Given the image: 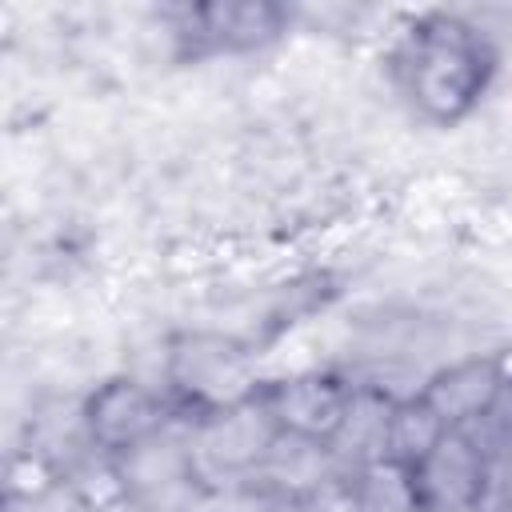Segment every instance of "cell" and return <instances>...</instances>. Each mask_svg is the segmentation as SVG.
<instances>
[{"instance_id":"cell-1","label":"cell","mask_w":512,"mask_h":512,"mask_svg":"<svg viewBox=\"0 0 512 512\" xmlns=\"http://www.w3.org/2000/svg\"><path fill=\"white\" fill-rule=\"evenodd\" d=\"M488 40L452 12L416 16L392 48V72L404 100L432 124L464 120L492 80Z\"/></svg>"},{"instance_id":"cell-2","label":"cell","mask_w":512,"mask_h":512,"mask_svg":"<svg viewBox=\"0 0 512 512\" xmlns=\"http://www.w3.org/2000/svg\"><path fill=\"white\" fill-rule=\"evenodd\" d=\"M168 388L200 420L260 396V384L252 376L248 356L232 340L208 336V332H192V336H180L172 344V352H168Z\"/></svg>"},{"instance_id":"cell-3","label":"cell","mask_w":512,"mask_h":512,"mask_svg":"<svg viewBox=\"0 0 512 512\" xmlns=\"http://www.w3.org/2000/svg\"><path fill=\"white\" fill-rule=\"evenodd\" d=\"M260 400L284 436H300V440L324 444L332 452V444L352 412L356 392L332 372H300V376L264 384Z\"/></svg>"},{"instance_id":"cell-4","label":"cell","mask_w":512,"mask_h":512,"mask_svg":"<svg viewBox=\"0 0 512 512\" xmlns=\"http://www.w3.org/2000/svg\"><path fill=\"white\" fill-rule=\"evenodd\" d=\"M84 432L96 452L104 456H132L140 444L160 436L164 424V404L136 380H104L88 400H84Z\"/></svg>"},{"instance_id":"cell-5","label":"cell","mask_w":512,"mask_h":512,"mask_svg":"<svg viewBox=\"0 0 512 512\" xmlns=\"http://www.w3.org/2000/svg\"><path fill=\"white\" fill-rule=\"evenodd\" d=\"M428 512H476L488 492V452L468 428H448L444 440L412 468Z\"/></svg>"},{"instance_id":"cell-6","label":"cell","mask_w":512,"mask_h":512,"mask_svg":"<svg viewBox=\"0 0 512 512\" xmlns=\"http://www.w3.org/2000/svg\"><path fill=\"white\" fill-rule=\"evenodd\" d=\"M420 396L440 412V420L448 428H472L504 396V376H500L496 360H460V364L436 372L420 388Z\"/></svg>"},{"instance_id":"cell-7","label":"cell","mask_w":512,"mask_h":512,"mask_svg":"<svg viewBox=\"0 0 512 512\" xmlns=\"http://www.w3.org/2000/svg\"><path fill=\"white\" fill-rule=\"evenodd\" d=\"M284 12L272 4H200L184 12V36L212 52H240L276 40Z\"/></svg>"},{"instance_id":"cell-8","label":"cell","mask_w":512,"mask_h":512,"mask_svg":"<svg viewBox=\"0 0 512 512\" xmlns=\"http://www.w3.org/2000/svg\"><path fill=\"white\" fill-rule=\"evenodd\" d=\"M448 424L440 420V412L416 392L408 400H396L388 412V436H384V460H396L404 468H416L440 440H444Z\"/></svg>"},{"instance_id":"cell-9","label":"cell","mask_w":512,"mask_h":512,"mask_svg":"<svg viewBox=\"0 0 512 512\" xmlns=\"http://www.w3.org/2000/svg\"><path fill=\"white\" fill-rule=\"evenodd\" d=\"M352 512H428L416 472L396 460H372L356 468Z\"/></svg>"},{"instance_id":"cell-10","label":"cell","mask_w":512,"mask_h":512,"mask_svg":"<svg viewBox=\"0 0 512 512\" xmlns=\"http://www.w3.org/2000/svg\"><path fill=\"white\" fill-rule=\"evenodd\" d=\"M60 484L52 460L40 452V448H24L8 460V504H24V500H36L44 492H52Z\"/></svg>"},{"instance_id":"cell-11","label":"cell","mask_w":512,"mask_h":512,"mask_svg":"<svg viewBox=\"0 0 512 512\" xmlns=\"http://www.w3.org/2000/svg\"><path fill=\"white\" fill-rule=\"evenodd\" d=\"M496 364H500V376H504V392H508V388H512V352L496 356Z\"/></svg>"}]
</instances>
